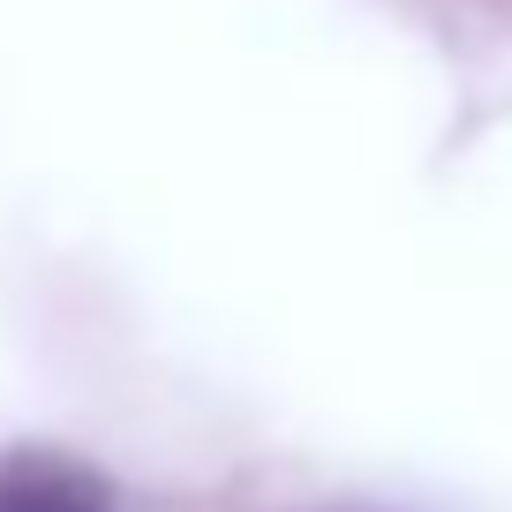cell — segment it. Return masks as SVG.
I'll return each instance as SVG.
<instances>
[{"instance_id":"6da1fadb","label":"cell","mask_w":512,"mask_h":512,"mask_svg":"<svg viewBox=\"0 0 512 512\" xmlns=\"http://www.w3.org/2000/svg\"><path fill=\"white\" fill-rule=\"evenodd\" d=\"M0 512H113V490L76 452L16 445L0 452Z\"/></svg>"}]
</instances>
